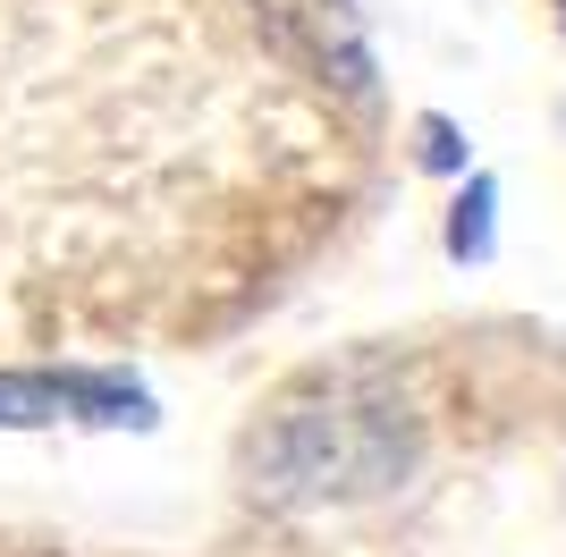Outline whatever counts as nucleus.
Wrapping results in <instances>:
<instances>
[{
	"mask_svg": "<svg viewBox=\"0 0 566 557\" xmlns=\"http://www.w3.org/2000/svg\"><path fill=\"white\" fill-rule=\"evenodd\" d=\"M415 448H423L415 406L364 371H347V380L271 414V431L254 440V490H271L280 507L373 498V490H398L415 473Z\"/></svg>",
	"mask_w": 566,
	"mask_h": 557,
	"instance_id": "nucleus-1",
	"label": "nucleus"
},
{
	"mask_svg": "<svg viewBox=\"0 0 566 557\" xmlns=\"http://www.w3.org/2000/svg\"><path fill=\"white\" fill-rule=\"evenodd\" d=\"M262 34L280 60H296L305 76H331V85L364 93L373 85V51H364V18L355 0H254Z\"/></svg>",
	"mask_w": 566,
	"mask_h": 557,
	"instance_id": "nucleus-2",
	"label": "nucleus"
},
{
	"mask_svg": "<svg viewBox=\"0 0 566 557\" xmlns=\"http://www.w3.org/2000/svg\"><path fill=\"white\" fill-rule=\"evenodd\" d=\"M144 397L118 389V380H85V371H34V380H0V422H60V414H85V422H127Z\"/></svg>",
	"mask_w": 566,
	"mask_h": 557,
	"instance_id": "nucleus-3",
	"label": "nucleus"
},
{
	"mask_svg": "<svg viewBox=\"0 0 566 557\" xmlns=\"http://www.w3.org/2000/svg\"><path fill=\"white\" fill-rule=\"evenodd\" d=\"M491 211H499V186L491 178H465L457 220H449V254L457 262H482V254H491Z\"/></svg>",
	"mask_w": 566,
	"mask_h": 557,
	"instance_id": "nucleus-4",
	"label": "nucleus"
},
{
	"mask_svg": "<svg viewBox=\"0 0 566 557\" xmlns=\"http://www.w3.org/2000/svg\"><path fill=\"white\" fill-rule=\"evenodd\" d=\"M423 169H465V144L449 118H423Z\"/></svg>",
	"mask_w": 566,
	"mask_h": 557,
	"instance_id": "nucleus-5",
	"label": "nucleus"
}]
</instances>
